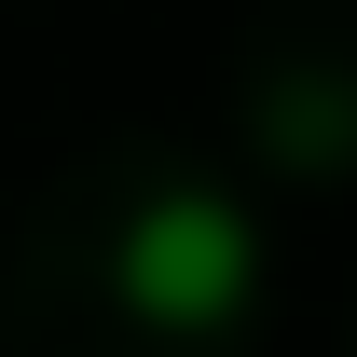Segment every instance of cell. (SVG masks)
I'll list each match as a JSON object with an SVG mask.
<instances>
[{
    "label": "cell",
    "instance_id": "obj_1",
    "mask_svg": "<svg viewBox=\"0 0 357 357\" xmlns=\"http://www.w3.org/2000/svg\"><path fill=\"white\" fill-rule=\"evenodd\" d=\"M110 275H124V303L151 330H220L248 303V275H261V234L234 220L220 192H151L124 220V248H110Z\"/></svg>",
    "mask_w": 357,
    "mask_h": 357
}]
</instances>
